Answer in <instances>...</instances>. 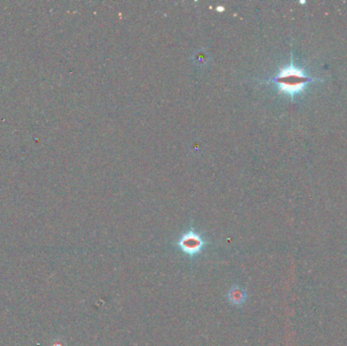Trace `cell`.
Returning <instances> with one entry per match:
<instances>
[{"label": "cell", "instance_id": "6da1fadb", "mask_svg": "<svg viewBox=\"0 0 347 346\" xmlns=\"http://www.w3.org/2000/svg\"><path fill=\"white\" fill-rule=\"evenodd\" d=\"M316 80L317 78L309 76L302 68L295 66L292 59L291 63L281 68L278 74L270 79V82L277 86L279 92L293 98L302 93L307 86Z\"/></svg>", "mask_w": 347, "mask_h": 346}, {"label": "cell", "instance_id": "7a4b0ae2", "mask_svg": "<svg viewBox=\"0 0 347 346\" xmlns=\"http://www.w3.org/2000/svg\"><path fill=\"white\" fill-rule=\"evenodd\" d=\"M177 245L188 257H195L202 252L206 242L200 234L193 230H190L182 235Z\"/></svg>", "mask_w": 347, "mask_h": 346}, {"label": "cell", "instance_id": "3957f363", "mask_svg": "<svg viewBox=\"0 0 347 346\" xmlns=\"http://www.w3.org/2000/svg\"><path fill=\"white\" fill-rule=\"evenodd\" d=\"M227 299H229V302L231 304H233V306L241 307L247 301V293L244 289L240 288V286L237 285H235L229 291Z\"/></svg>", "mask_w": 347, "mask_h": 346}, {"label": "cell", "instance_id": "277c9868", "mask_svg": "<svg viewBox=\"0 0 347 346\" xmlns=\"http://www.w3.org/2000/svg\"><path fill=\"white\" fill-rule=\"evenodd\" d=\"M217 9H218V10H219V11H221V10H223L224 8H223V7H221V6H219Z\"/></svg>", "mask_w": 347, "mask_h": 346}]
</instances>
